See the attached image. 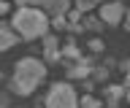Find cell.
Masks as SVG:
<instances>
[{
  "mask_svg": "<svg viewBox=\"0 0 130 108\" xmlns=\"http://www.w3.org/2000/svg\"><path fill=\"white\" fill-rule=\"evenodd\" d=\"M125 97H127V103H130V73H127V84H125Z\"/></svg>",
  "mask_w": 130,
  "mask_h": 108,
  "instance_id": "2e32d148",
  "label": "cell"
},
{
  "mask_svg": "<svg viewBox=\"0 0 130 108\" xmlns=\"http://www.w3.org/2000/svg\"><path fill=\"white\" fill-rule=\"evenodd\" d=\"M52 27H57V30H65V27H68V25H65V16H54V19H52Z\"/></svg>",
  "mask_w": 130,
  "mask_h": 108,
  "instance_id": "7c38bea8",
  "label": "cell"
},
{
  "mask_svg": "<svg viewBox=\"0 0 130 108\" xmlns=\"http://www.w3.org/2000/svg\"><path fill=\"white\" fill-rule=\"evenodd\" d=\"M79 108H100V103H98L92 95H84V97L79 100Z\"/></svg>",
  "mask_w": 130,
  "mask_h": 108,
  "instance_id": "9c48e42d",
  "label": "cell"
},
{
  "mask_svg": "<svg viewBox=\"0 0 130 108\" xmlns=\"http://www.w3.org/2000/svg\"><path fill=\"white\" fill-rule=\"evenodd\" d=\"M6 11H8V3H6V0H0V16H3Z\"/></svg>",
  "mask_w": 130,
  "mask_h": 108,
  "instance_id": "e0dca14e",
  "label": "cell"
},
{
  "mask_svg": "<svg viewBox=\"0 0 130 108\" xmlns=\"http://www.w3.org/2000/svg\"><path fill=\"white\" fill-rule=\"evenodd\" d=\"M46 108H79V97L71 84H54L46 95Z\"/></svg>",
  "mask_w": 130,
  "mask_h": 108,
  "instance_id": "3957f363",
  "label": "cell"
},
{
  "mask_svg": "<svg viewBox=\"0 0 130 108\" xmlns=\"http://www.w3.org/2000/svg\"><path fill=\"white\" fill-rule=\"evenodd\" d=\"M92 6H95L92 0H79V11H89Z\"/></svg>",
  "mask_w": 130,
  "mask_h": 108,
  "instance_id": "5bb4252c",
  "label": "cell"
},
{
  "mask_svg": "<svg viewBox=\"0 0 130 108\" xmlns=\"http://www.w3.org/2000/svg\"><path fill=\"white\" fill-rule=\"evenodd\" d=\"M41 6L52 16H65V11L71 8V0H41Z\"/></svg>",
  "mask_w": 130,
  "mask_h": 108,
  "instance_id": "8992f818",
  "label": "cell"
},
{
  "mask_svg": "<svg viewBox=\"0 0 130 108\" xmlns=\"http://www.w3.org/2000/svg\"><path fill=\"white\" fill-rule=\"evenodd\" d=\"M62 57H68V59H79V49H76L73 43H68V46L62 49Z\"/></svg>",
  "mask_w": 130,
  "mask_h": 108,
  "instance_id": "30bf717a",
  "label": "cell"
},
{
  "mask_svg": "<svg viewBox=\"0 0 130 108\" xmlns=\"http://www.w3.org/2000/svg\"><path fill=\"white\" fill-rule=\"evenodd\" d=\"M43 43H46V46H43V49H57V41H54V38H52V35H43Z\"/></svg>",
  "mask_w": 130,
  "mask_h": 108,
  "instance_id": "4fadbf2b",
  "label": "cell"
},
{
  "mask_svg": "<svg viewBox=\"0 0 130 108\" xmlns=\"http://www.w3.org/2000/svg\"><path fill=\"white\" fill-rule=\"evenodd\" d=\"M46 76V65L35 57H24L16 62V70H14V92L16 95H30Z\"/></svg>",
  "mask_w": 130,
  "mask_h": 108,
  "instance_id": "7a4b0ae2",
  "label": "cell"
},
{
  "mask_svg": "<svg viewBox=\"0 0 130 108\" xmlns=\"http://www.w3.org/2000/svg\"><path fill=\"white\" fill-rule=\"evenodd\" d=\"M122 95H125V87H111V89H108V108H114V103H117Z\"/></svg>",
  "mask_w": 130,
  "mask_h": 108,
  "instance_id": "ba28073f",
  "label": "cell"
},
{
  "mask_svg": "<svg viewBox=\"0 0 130 108\" xmlns=\"http://www.w3.org/2000/svg\"><path fill=\"white\" fill-rule=\"evenodd\" d=\"M127 27H130V14H127Z\"/></svg>",
  "mask_w": 130,
  "mask_h": 108,
  "instance_id": "ac0fdd59",
  "label": "cell"
},
{
  "mask_svg": "<svg viewBox=\"0 0 130 108\" xmlns=\"http://www.w3.org/2000/svg\"><path fill=\"white\" fill-rule=\"evenodd\" d=\"M84 27H87V30H92V33H95V30H100V27H103V25H100V19H92V16H89L87 22H84Z\"/></svg>",
  "mask_w": 130,
  "mask_h": 108,
  "instance_id": "8fae6325",
  "label": "cell"
},
{
  "mask_svg": "<svg viewBox=\"0 0 130 108\" xmlns=\"http://www.w3.org/2000/svg\"><path fill=\"white\" fill-rule=\"evenodd\" d=\"M89 73H92V59H84V57L73 59V65L68 68V76L71 78H87Z\"/></svg>",
  "mask_w": 130,
  "mask_h": 108,
  "instance_id": "5b68a950",
  "label": "cell"
},
{
  "mask_svg": "<svg viewBox=\"0 0 130 108\" xmlns=\"http://www.w3.org/2000/svg\"><path fill=\"white\" fill-rule=\"evenodd\" d=\"M16 38H19V35L14 33V27H6V25H0V51H8V49H14V46H16Z\"/></svg>",
  "mask_w": 130,
  "mask_h": 108,
  "instance_id": "52a82bcc",
  "label": "cell"
},
{
  "mask_svg": "<svg viewBox=\"0 0 130 108\" xmlns=\"http://www.w3.org/2000/svg\"><path fill=\"white\" fill-rule=\"evenodd\" d=\"M122 16H125V6H122V3H103L100 22H106V25H119Z\"/></svg>",
  "mask_w": 130,
  "mask_h": 108,
  "instance_id": "277c9868",
  "label": "cell"
},
{
  "mask_svg": "<svg viewBox=\"0 0 130 108\" xmlns=\"http://www.w3.org/2000/svg\"><path fill=\"white\" fill-rule=\"evenodd\" d=\"M89 49H92V51H100V49H103V43L95 38V41H89Z\"/></svg>",
  "mask_w": 130,
  "mask_h": 108,
  "instance_id": "9a60e30c",
  "label": "cell"
},
{
  "mask_svg": "<svg viewBox=\"0 0 130 108\" xmlns=\"http://www.w3.org/2000/svg\"><path fill=\"white\" fill-rule=\"evenodd\" d=\"M14 33L19 35V38H24V41H32V38H43V35L49 33V19L43 11L38 8H19L14 14Z\"/></svg>",
  "mask_w": 130,
  "mask_h": 108,
  "instance_id": "6da1fadb",
  "label": "cell"
},
{
  "mask_svg": "<svg viewBox=\"0 0 130 108\" xmlns=\"http://www.w3.org/2000/svg\"><path fill=\"white\" fill-rule=\"evenodd\" d=\"M92 3H95V0H92Z\"/></svg>",
  "mask_w": 130,
  "mask_h": 108,
  "instance_id": "d6986e66",
  "label": "cell"
}]
</instances>
